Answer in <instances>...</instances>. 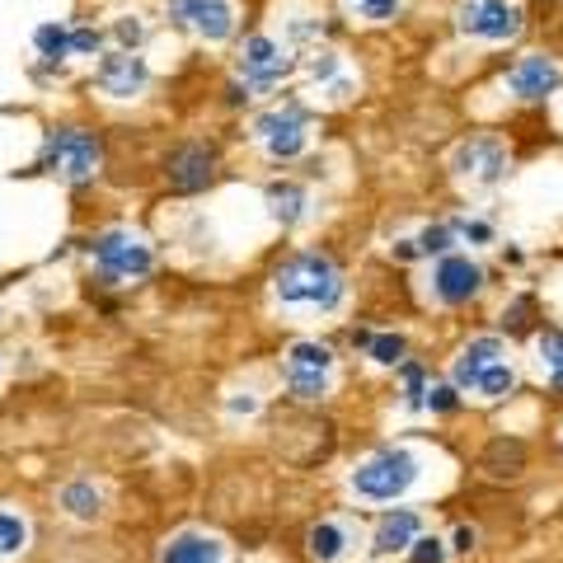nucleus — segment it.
Listing matches in <instances>:
<instances>
[{
	"mask_svg": "<svg viewBox=\"0 0 563 563\" xmlns=\"http://www.w3.org/2000/svg\"><path fill=\"white\" fill-rule=\"evenodd\" d=\"M455 385L474 399H503L517 385L512 357H507L503 339H470L455 357Z\"/></svg>",
	"mask_w": 563,
	"mask_h": 563,
	"instance_id": "1",
	"label": "nucleus"
},
{
	"mask_svg": "<svg viewBox=\"0 0 563 563\" xmlns=\"http://www.w3.org/2000/svg\"><path fill=\"white\" fill-rule=\"evenodd\" d=\"M277 296L287 306L329 310V306H339V296H343V277H339V268H333L324 254H296V258L282 263Z\"/></svg>",
	"mask_w": 563,
	"mask_h": 563,
	"instance_id": "2",
	"label": "nucleus"
},
{
	"mask_svg": "<svg viewBox=\"0 0 563 563\" xmlns=\"http://www.w3.org/2000/svg\"><path fill=\"white\" fill-rule=\"evenodd\" d=\"M418 484V455L413 451H376L352 470V493L366 503H395Z\"/></svg>",
	"mask_w": 563,
	"mask_h": 563,
	"instance_id": "3",
	"label": "nucleus"
},
{
	"mask_svg": "<svg viewBox=\"0 0 563 563\" xmlns=\"http://www.w3.org/2000/svg\"><path fill=\"white\" fill-rule=\"evenodd\" d=\"M43 161H47V169H52V174H62V179L80 184V179H90V174L99 169L103 151H99V141H95L90 132H80V128H62V132H52V136H47Z\"/></svg>",
	"mask_w": 563,
	"mask_h": 563,
	"instance_id": "4",
	"label": "nucleus"
},
{
	"mask_svg": "<svg viewBox=\"0 0 563 563\" xmlns=\"http://www.w3.org/2000/svg\"><path fill=\"white\" fill-rule=\"evenodd\" d=\"M95 263H99L103 277L132 282V277H146L151 273V250L132 231H103L95 240Z\"/></svg>",
	"mask_w": 563,
	"mask_h": 563,
	"instance_id": "5",
	"label": "nucleus"
},
{
	"mask_svg": "<svg viewBox=\"0 0 563 563\" xmlns=\"http://www.w3.org/2000/svg\"><path fill=\"white\" fill-rule=\"evenodd\" d=\"M333 376V352L324 343H291L287 352V385L296 399H320Z\"/></svg>",
	"mask_w": 563,
	"mask_h": 563,
	"instance_id": "6",
	"label": "nucleus"
},
{
	"mask_svg": "<svg viewBox=\"0 0 563 563\" xmlns=\"http://www.w3.org/2000/svg\"><path fill=\"white\" fill-rule=\"evenodd\" d=\"M461 29L474 33V38H512V33L521 29V10L517 0H470V5L461 10Z\"/></svg>",
	"mask_w": 563,
	"mask_h": 563,
	"instance_id": "7",
	"label": "nucleus"
},
{
	"mask_svg": "<svg viewBox=\"0 0 563 563\" xmlns=\"http://www.w3.org/2000/svg\"><path fill=\"white\" fill-rule=\"evenodd\" d=\"M169 10H174L179 24H188L192 33H202V38H211V43L231 38V29H235L231 0H169Z\"/></svg>",
	"mask_w": 563,
	"mask_h": 563,
	"instance_id": "8",
	"label": "nucleus"
},
{
	"mask_svg": "<svg viewBox=\"0 0 563 563\" xmlns=\"http://www.w3.org/2000/svg\"><path fill=\"white\" fill-rule=\"evenodd\" d=\"M254 132H258L263 146H268V151L277 155V161H291V155L306 146V118H301V109L263 113V118L254 122Z\"/></svg>",
	"mask_w": 563,
	"mask_h": 563,
	"instance_id": "9",
	"label": "nucleus"
},
{
	"mask_svg": "<svg viewBox=\"0 0 563 563\" xmlns=\"http://www.w3.org/2000/svg\"><path fill=\"white\" fill-rule=\"evenodd\" d=\"M437 296H442L446 306H461V301H470L474 291H479V282H484V273H479V263H470V258H461V254H451V258H442V268H437Z\"/></svg>",
	"mask_w": 563,
	"mask_h": 563,
	"instance_id": "10",
	"label": "nucleus"
},
{
	"mask_svg": "<svg viewBox=\"0 0 563 563\" xmlns=\"http://www.w3.org/2000/svg\"><path fill=\"white\" fill-rule=\"evenodd\" d=\"M95 80H99L113 99H132L141 85H146V66H141V57H132V52H113V57L99 62Z\"/></svg>",
	"mask_w": 563,
	"mask_h": 563,
	"instance_id": "11",
	"label": "nucleus"
},
{
	"mask_svg": "<svg viewBox=\"0 0 563 563\" xmlns=\"http://www.w3.org/2000/svg\"><path fill=\"white\" fill-rule=\"evenodd\" d=\"M455 169L465 174V179H479V184H493V179H503V169H507V155L498 141H465L461 151H455Z\"/></svg>",
	"mask_w": 563,
	"mask_h": 563,
	"instance_id": "12",
	"label": "nucleus"
},
{
	"mask_svg": "<svg viewBox=\"0 0 563 563\" xmlns=\"http://www.w3.org/2000/svg\"><path fill=\"white\" fill-rule=\"evenodd\" d=\"M291 70V57L282 52L273 38H250L244 43V80H254V85H273V80H282Z\"/></svg>",
	"mask_w": 563,
	"mask_h": 563,
	"instance_id": "13",
	"label": "nucleus"
},
{
	"mask_svg": "<svg viewBox=\"0 0 563 563\" xmlns=\"http://www.w3.org/2000/svg\"><path fill=\"white\" fill-rule=\"evenodd\" d=\"M161 563H225V544L207 531H179L165 544Z\"/></svg>",
	"mask_w": 563,
	"mask_h": 563,
	"instance_id": "14",
	"label": "nucleus"
},
{
	"mask_svg": "<svg viewBox=\"0 0 563 563\" xmlns=\"http://www.w3.org/2000/svg\"><path fill=\"white\" fill-rule=\"evenodd\" d=\"M559 80H563V70H559L550 57H526L521 66H512V76H507V85H512V95H521V99H540V95H550Z\"/></svg>",
	"mask_w": 563,
	"mask_h": 563,
	"instance_id": "15",
	"label": "nucleus"
},
{
	"mask_svg": "<svg viewBox=\"0 0 563 563\" xmlns=\"http://www.w3.org/2000/svg\"><path fill=\"white\" fill-rule=\"evenodd\" d=\"M207 179H211V151H202V146H184V151L169 161V184H174V188L192 192V188H202Z\"/></svg>",
	"mask_w": 563,
	"mask_h": 563,
	"instance_id": "16",
	"label": "nucleus"
},
{
	"mask_svg": "<svg viewBox=\"0 0 563 563\" xmlns=\"http://www.w3.org/2000/svg\"><path fill=\"white\" fill-rule=\"evenodd\" d=\"M413 540H418V517L413 512H385L376 521V550L380 554H399V550H409Z\"/></svg>",
	"mask_w": 563,
	"mask_h": 563,
	"instance_id": "17",
	"label": "nucleus"
},
{
	"mask_svg": "<svg viewBox=\"0 0 563 563\" xmlns=\"http://www.w3.org/2000/svg\"><path fill=\"white\" fill-rule=\"evenodd\" d=\"M310 554L320 559V563H339L343 554H347V544H352V536H347V526L343 521H320V526H310Z\"/></svg>",
	"mask_w": 563,
	"mask_h": 563,
	"instance_id": "18",
	"label": "nucleus"
},
{
	"mask_svg": "<svg viewBox=\"0 0 563 563\" xmlns=\"http://www.w3.org/2000/svg\"><path fill=\"white\" fill-rule=\"evenodd\" d=\"M268 207H273V217H277L282 225L301 221V211H306V188H301V184H273V188H268Z\"/></svg>",
	"mask_w": 563,
	"mask_h": 563,
	"instance_id": "19",
	"label": "nucleus"
},
{
	"mask_svg": "<svg viewBox=\"0 0 563 563\" xmlns=\"http://www.w3.org/2000/svg\"><path fill=\"white\" fill-rule=\"evenodd\" d=\"M536 347H540V372H544V380H550L554 390H563V333L559 329H544Z\"/></svg>",
	"mask_w": 563,
	"mask_h": 563,
	"instance_id": "20",
	"label": "nucleus"
},
{
	"mask_svg": "<svg viewBox=\"0 0 563 563\" xmlns=\"http://www.w3.org/2000/svg\"><path fill=\"white\" fill-rule=\"evenodd\" d=\"M29 544V521L10 507H0V559H14Z\"/></svg>",
	"mask_w": 563,
	"mask_h": 563,
	"instance_id": "21",
	"label": "nucleus"
},
{
	"mask_svg": "<svg viewBox=\"0 0 563 563\" xmlns=\"http://www.w3.org/2000/svg\"><path fill=\"white\" fill-rule=\"evenodd\" d=\"M62 503H66V512H70V517H80V521L99 517V493H95L90 484H70V488L62 493Z\"/></svg>",
	"mask_w": 563,
	"mask_h": 563,
	"instance_id": "22",
	"label": "nucleus"
},
{
	"mask_svg": "<svg viewBox=\"0 0 563 563\" xmlns=\"http://www.w3.org/2000/svg\"><path fill=\"white\" fill-rule=\"evenodd\" d=\"M366 352H372L380 366H399L404 362V339L399 333H380V339H366Z\"/></svg>",
	"mask_w": 563,
	"mask_h": 563,
	"instance_id": "23",
	"label": "nucleus"
},
{
	"mask_svg": "<svg viewBox=\"0 0 563 563\" xmlns=\"http://www.w3.org/2000/svg\"><path fill=\"white\" fill-rule=\"evenodd\" d=\"M38 52H43V57H52V62L66 57V52H70V33L62 24H43L38 29Z\"/></svg>",
	"mask_w": 563,
	"mask_h": 563,
	"instance_id": "24",
	"label": "nucleus"
},
{
	"mask_svg": "<svg viewBox=\"0 0 563 563\" xmlns=\"http://www.w3.org/2000/svg\"><path fill=\"white\" fill-rule=\"evenodd\" d=\"M409 563H446V544L442 540H428V536H418L413 544H409Z\"/></svg>",
	"mask_w": 563,
	"mask_h": 563,
	"instance_id": "25",
	"label": "nucleus"
},
{
	"mask_svg": "<svg viewBox=\"0 0 563 563\" xmlns=\"http://www.w3.org/2000/svg\"><path fill=\"white\" fill-rule=\"evenodd\" d=\"M446 244H451V231H446V225H432V231L418 240V250H422V254H442Z\"/></svg>",
	"mask_w": 563,
	"mask_h": 563,
	"instance_id": "26",
	"label": "nucleus"
},
{
	"mask_svg": "<svg viewBox=\"0 0 563 563\" xmlns=\"http://www.w3.org/2000/svg\"><path fill=\"white\" fill-rule=\"evenodd\" d=\"M366 20H390V14L399 10V0H357Z\"/></svg>",
	"mask_w": 563,
	"mask_h": 563,
	"instance_id": "27",
	"label": "nucleus"
},
{
	"mask_svg": "<svg viewBox=\"0 0 563 563\" xmlns=\"http://www.w3.org/2000/svg\"><path fill=\"white\" fill-rule=\"evenodd\" d=\"M428 404H432L437 413H451V409H455V390H451V385H432V390H428Z\"/></svg>",
	"mask_w": 563,
	"mask_h": 563,
	"instance_id": "28",
	"label": "nucleus"
},
{
	"mask_svg": "<svg viewBox=\"0 0 563 563\" xmlns=\"http://www.w3.org/2000/svg\"><path fill=\"white\" fill-rule=\"evenodd\" d=\"M70 47H76V52H95L99 47V33L95 29H76V33H70Z\"/></svg>",
	"mask_w": 563,
	"mask_h": 563,
	"instance_id": "29",
	"label": "nucleus"
},
{
	"mask_svg": "<svg viewBox=\"0 0 563 563\" xmlns=\"http://www.w3.org/2000/svg\"><path fill=\"white\" fill-rule=\"evenodd\" d=\"M404 385H409V404H422V376H418V366H409V372H404Z\"/></svg>",
	"mask_w": 563,
	"mask_h": 563,
	"instance_id": "30",
	"label": "nucleus"
},
{
	"mask_svg": "<svg viewBox=\"0 0 563 563\" xmlns=\"http://www.w3.org/2000/svg\"><path fill=\"white\" fill-rule=\"evenodd\" d=\"M118 38H122V43H136V38H141V24L122 20V24H118Z\"/></svg>",
	"mask_w": 563,
	"mask_h": 563,
	"instance_id": "31",
	"label": "nucleus"
},
{
	"mask_svg": "<svg viewBox=\"0 0 563 563\" xmlns=\"http://www.w3.org/2000/svg\"><path fill=\"white\" fill-rule=\"evenodd\" d=\"M455 550H461V554L474 550V531H470V526H461V531H455Z\"/></svg>",
	"mask_w": 563,
	"mask_h": 563,
	"instance_id": "32",
	"label": "nucleus"
}]
</instances>
